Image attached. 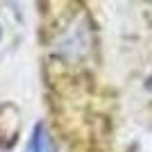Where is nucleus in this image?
I'll list each match as a JSON object with an SVG mask.
<instances>
[{"label": "nucleus", "instance_id": "f03ea898", "mask_svg": "<svg viewBox=\"0 0 152 152\" xmlns=\"http://www.w3.org/2000/svg\"><path fill=\"white\" fill-rule=\"evenodd\" d=\"M148 89L152 91V77H150V80H148Z\"/></svg>", "mask_w": 152, "mask_h": 152}, {"label": "nucleus", "instance_id": "f257e3e1", "mask_svg": "<svg viewBox=\"0 0 152 152\" xmlns=\"http://www.w3.org/2000/svg\"><path fill=\"white\" fill-rule=\"evenodd\" d=\"M25 152H55V145H52V139L48 134V127L43 123H37L34 129L30 134V141H27Z\"/></svg>", "mask_w": 152, "mask_h": 152}]
</instances>
